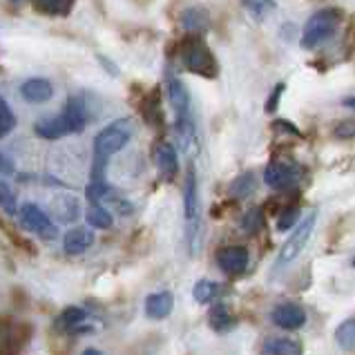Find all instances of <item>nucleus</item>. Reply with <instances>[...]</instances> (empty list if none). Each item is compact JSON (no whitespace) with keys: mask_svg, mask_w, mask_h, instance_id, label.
Masks as SVG:
<instances>
[{"mask_svg":"<svg viewBox=\"0 0 355 355\" xmlns=\"http://www.w3.org/2000/svg\"><path fill=\"white\" fill-rule=\"evenodd\" d=\"M36 135L43 137V139H58V137L72 135V132H69L63 114H60V116H49V119L38 121V123H36Z\"/></svg>","mask_w":355,"mask_h":355,"instance_id":"dca6fc26","label":"nucleus"},{"mask_svg":"<svg viewBox=\"0 0 355 355\" xmlns=\"http://www.w3.org/2000/svg\"><path fill=\"white\" fill-rule=\"evenodd\" d=\"M275 7V3H246V9H250V12H255L257 18H261L263 14L268 12V9Z\"/></svg>","mask_w":355,"mask_h":355,"instance_id":"2f4dec72","label":"nucleus"},{"mask_svg":"<svg viewBox=\"0 0 355 355\" xmlns=\"http://www.w3.org/2000/svg\"><path fill=\"white\" fill-rule=\"evenodd\" d=\"M85 311L83 309H78V306H69V309H65L63 313L58 315V320H56V329H60V331H72V329H76V327H80V324L85 322Z\"/></svg>","mask_w":355,"mask_h":355,"instance_id":"6ab92c4d","label":"nucleus"},{"mask_svg":"<svg viewBox=\"0 0 355 355\" xmlns=\"http://www.w3.org/2000/svg\"><path fill=\"white\" fill-rule=\"evenodd\" d=\"M72 0H43V3H36L38 12H45L49 16H67L72 12Z\"/></svg>","mask_w":355,"mask_h":355,"instance_id":"b1692460","label":"nucleus"},{"mask_svg":"<svg viewBox=\"0 0 355 355\" xmlns=\"http://www.w3.org/2000/svg\"><path fill=\"white\" fill-rule=\"evenodd\" d=\"M184 65L190 69V72L201 74V76H217V60L212 56L210 47L201 40L199 36H190L184 43Z\"/></svg>","mask_w":355,"mask_h":355,"instance_id":"7ed1b4c3","label":"nucleus"},{"mask_svg":"<svg viewBox=\"0 0 355 355\" xmlns=\"http://www.w3.org/2000/svg\"><path fill=\"white\" fill-rule=\"evenodd\" d=\"M87 224L94 228H110L112 226V212H107L101 206H92L87 210Z\"/></svg>","mask_w":355,"mask_h":355,"instance_id":"393cba45","label":"nucleus"},{"mask_svg":"<svg viewBox=\"0 0 355 355\" xmlns=\"http://www.w3.org/2000/svg\"><path fill=\"white\" fill-rule=\"evenodd\" d=\"M184 206H186V219H188V241L192 246V252H195L197 250V235H199V190H197L195 168H190L188 177H186Z\"/></svg>","mask_w":355,"mask_h":355,"instance_id":"39448f33","label":"nucleus"},{"mask_svg":"<svg viewBox=\"0 0 355 355\" xmlns=\"http://www.w3.org/2000/svg\"><path fill=\"white\" fill-rule=\"evenodd\" d=\"M132 137V128H130V121L121 119V121H114V123H110L107 128H103L96 135L94 139V155L96 159H107L116 155L119 150H123L128 146V141Z\"/></svg>","mask_w":355,"mask_h":355,"instance_id":"f03ea898","label":"nucleus"},{"mask_svg":"<svg viewBox=\"0 0 355 355\" xmlns=\"http://www.w3.org/2000/svg\"><path fill=\"white\" fill-rule=\"evenodd\" d=\"M315 221H318V217L311 215V217L304 219L295 230H293V235L284 241V246L279 248L277 263H282V266H284V263H291L293 259H297V255L304 250V246H306L313 228H315Z\"/></svg>","mask_w":355,"mask_h":355,"instance_id":"423d86ee","label":"nucleus"},{"mask_svg":"<svg viewBox=\"0 0 355 355\" xmlns=\"http://www.w3.org/2000/svg\"><path fill=\"white\" fill-rule=\"evenodd\" d=\"M20 221H23V226L29 232H34V235H40L45 239H52L56 235L54 224L49 221V217L34 204H25L20 208Z\"/></svg>","mask_w":355,"mask_h":355,"instance_id":"0eeeda50","label":"nucleus"},{"mask_svg":"<svg viewBox=\"0 0 355 355\" xmlns=\"http://www.w3.org/2000/svg\"><path fill=\"white\" fill-rule=\"evenodd\" d=\"M217 263L228 275H239L248 266V250L243 246H226L217 252Z\"/></svg>","mask_w":355,"mask_h":355,"instance_id":"1a4fd4ad","label":"nucleus"},{"mask_svg":"<svg viewBox=\"0 0 355 355\" xmlns=\"http://www.w3.org/2000/svg\"><path fill=\"white\" fill-rule=\"evenodd\" d=\"M336 342L344 351H355V318L340 324L336 331Z\"/></svg>","mask_w":355,"mask_h":355,"instance_id":"412c9836","label":"nucleus"},{"mask_svg":"<svg viewBox=\"0 0 355 355\" xmlns=\"http://www.w3.org/2000/svg\"><path fill=\"white\" fill-rule=\"evenodd\" d=\"M302 344L288 338H272L261 347V355H302Z\"/></svg>","mask_w":355,"mask_h":355,"instance_id":"f3484780","label":"nucleus"},{"mask_svg":"<svg viewBox=\"0 0 355 355\" xmlns=\"http://www.w3.org/2000/svg\"><path fill=\"white\" fill-rule=\"evenodd\" d=\"M20 94H23V98H27L29 103H45V101L52 98L54 89H52V83L45 78H29L23 83V87H20Z\"/></svg>","mask_w":355,"mask_h":355,"instance_id":"9b49d317","label":"nucleus"},{"mask_svg":"<svg viewBox=\"0 0 355 355\" xmlns=\"http://www.w3.org/2000/svg\"><path fill=\"white\" fill-rule=\"evenodd\" d=\"M297 215H300L297 206H286V208H284L279 212V219H277V230H288V228L295 226Z\"/></svg>","mask_w":355,"mask_h":355,"instance_id":"cd10ccee","label":"nucleus"},{"mask_svg":"<svg viewBox=\"0 0 355 355\" xmlns=\"http://www.w3.org/2000/svg\"><path fill=\"white\" fill-rule=\"evenodd\" d=\"M353 266H355V257H353Z\"/></svg>","mask_w":355,"mask_h":355,"instance_id":"e433bc0d","label":"nucleus"},{"mask_svg":"<svg viewBox=\"0 0 355 355\" xmlns=\"http://www.w3.org/2000/svg\"><path fill=\"white\" fill-rule=\"evenodd\" d=\"M206 25V18L204 14H199V12H188L184 16V27L190 29V32H197V29H201Z\"/></svg>","mask_w":355,"mask_h":355,"instance_id":"c756f323","label":"nucleus"},{"mask_svg":"<svg viewBox=\"0 0 355 355\" xmlns=\"http://www.w3.org/2000/svg\"><path fill=\"white\" fill-rule=\"evenodd\" d=\"M12 172H14V164L5 155H0V177H7V175H12Z\"/></svg>","mask_w":355,"mask_h":355,"instance_id":"473e14b6","label":"nucleus"},{"mask_svg":"<svg viewBox=\"0 0 355 355\" xmlns=\"http://www.w3.org/2000/svg\"><path fill=\"white\" fill-rule=\"evenodd\" d=\"M14 125H16V116L12 112V107H9L7 101L0 96V139L9 135V132L14 130Z\"/></svg>","mask_w":355,"mask_h":355,"instance_id":"bb28decb","label":"nucleus"},{"mask_svg":"<svg viewBox=\"0 0 355 355\" xmlns=\"http://www.w3.org/2000/svg\"><path fill=\"white\" fill-rule=\"evenodd\" d=\"M270 320L284 331H295V329H302L304 322H306V311H304L300 304L284 302V304H277V306L272 309Z\"/></svg>","mask_w":355,"mask_h":355,"instance_id":"6e6552de","label":"nucleus"},{"mask_svg":"<svg viewBox=\"0 0 355 355\" xmlns=\"http://www.w3.org/2000/svg\"><path fill=\"white\" fill-rule=\"evenodd\" d=\"M23 344H25L23 331L18 327H12L9 331H5L3 340H0V355H16Z\"/></svg>","mask_w":355,"mask_h":355,"instance_id":"aec40b11","label":"nucleus"},{"mask_svg":"<svg viewBox=\"0 0 355 355\" xmlns=\"http://www.w3.org/2000/svg\"><path fill=\"white\" fill-rule=\"evenodd\" d=\"M210 327L219 331V333H226L235 327V318H232V313L226 309V304H217V306H212L210 311Z\"/></svg>","mask_w":355,"mask_h":355,"instance_id":"a211bd4d","label":"nucleus"},{"mask_svg":"<svg viewBox=\"0 0 355 355\" xmlns=\"http://www.w3.org/2000/svg\"><path fill=\"white\" fill-rule=\"evenodd\" d=\"M172 306H175V297H172V293H168V291L155 293V295H150L146 300V315L150 320H164L172 313Z\"/></svg>","mask_w":355,"mask_h":355,"instance_id":"9d476101","label":"nucleus"},{"mask_svg":"<svg viewBox=\"0 0 355 355\" xmlns=\"http://www.w3.org/2000/svg\"><path fill=\"white\" fill-rule=\"evenodd\" d=\"M302 179V168L291 159H272L263 170V181L272 190H291Z\"/></svg>","mask_w":355,"mask_h":355,"instance_id":"20e7f679","label":"nucleus"},{"mask_svg":"<svg viewBox=\"0 0 355 355\" xmlns=\"http://www.w3.org/2000/svg\"><path fill=\"white\" fill-rule=\"evenodd\" d=\"M83 355H103V353L96 351V349H87V351H83Z\"/></svg>","mask_w":355,"mask_h":355,"instance_id":"c9c22d12","label":"nucleus"},{"mask_svg":"<svg viewBox=\"0 0 355 355\" xmlns=\"http://www.w3.org/2000/svg\"><path fill=\"white\" fill-rule=\"evenodd\" d=\"M168 96H170V103L175 107L177 119H190V96H188V89L184 87V83L177 78H170L168 80Z\"/></svg>","mask_w":355,"mask_h":355,"instance_id":"ddd939ff","label":"nucleus"},{"mask_svg":"<svg viewBox=\"0 0 355 355\" xmlns=\"http://www.w3.org/2000/svg\"><path fill=\"white\" fill-rule=\"evenodd\" d=\"M255 188H257V179H255V175H252V172H246V175H239V177L230 184V195H232V197H237V199H241V197H248Z\"/></svg>","mask_w":355,"mask_h":355,"instance_id":"4be33fe9","label":"nucleus"},{"mask_svg":"<svg viewBox=\"0 0 355 355\" xmlns=\"http://www.w3.org/2000/svg\"><path fill=\"white\" fill-rule=\"evenodd\" d=\"M338 25H340V12H336V9H322V12H315L306 20V25H304L302 47L315 49V47L324 45L333 34H336Z\"/></svg>","mask_w":355,"mask_h":355,"instance_id":"f257e3e1","label":"nucleus"},{"mask_svg":"<svg viewBox=\"0 0 355 355\" xmlns=\"http://www.w3.org/2000/svg\"><path fill=\"white\" fill-rule=\"evenodd\" d=\"M333 135L338 139H351L355 137V121H342V123L333 130Z\"/></svg>","mask_w":355,"mask_h":355,"instance_id":"7c9ffc66","label":"nucleus"},{"mask_svg":"<svg viewBox=\"0 0 355 355\" xmlns=\"http://www.w3.org/2000/svg\"><path fill=\"white\" fill-rule=\"evenodd\" d=\"M63 119L69 128V132H83L85 123H87V112H85V105L80 103V98H69L67 101V107L63 112Z\"/></svg>","mask_w":355,"mask_h":355,"instance_id":"2eb2a0df","label":"nucleus"},{"mask_svg":"<svg viewBox=\"0 0 355 355\" xmlns=\"http://www.w3.org/2000/svg\"><path fill=\"white\" fill-rule=\"evenodd\" d=\"M110 192V188L103 184V181H94V184H89L87 186V190H85V195H87V199L92 201V206H98L101 204V199H103L105 195Z\"/></svg>","mask_w":355,"mask_h":355,"instance_id":"c85d7f7f","label":"nucleus"},{"mask_svg":"<svg viewBox=\"0 0 355 355\" xmlns=\"http://www.w3.org/2000/svg\"><path fill=\"white\" fill-rule=\"evenodd\" d=\"M63 243L69 255H80V252H85L94 243V232L87 228H74L65 235Z\"/></svg>","mask_w":355,"mask_h":355,"instance_id":"4468645a","label":"nucleus"},{"mask_svg":"<svg viewBox=\"0 0 355 355\" xmlns=\"http://www.w3.org/2000/svg\"><path fill=\"white\" fill-rule=\"evenodd\" d=\"M221 293L219 284L217 282H210V279H201L195 284V291H192V295L199 304H208L212 300H217V295Z\"/></svg>","mask_w":355,"mask_h":355,"instance_id":"5701e85b","label":"nucleus"},{"mask_svg":"<svg viewBox=\"0 0 355 355\" xmlns=\"http://www.w3.org/2000/svg\"><path fill=\"white\" fill-rule=\"evenodd\" d=\"M155 161H157V168L161 172L164 179H172L177 175L179 170V161H177V152L170 144H159L155 150Z\"/></svg>","mask_w":355,"mask_h":355,"instance_id":"f8f14e48","label":"nucleus"},{"mask_svg":"<svg viewBox=\"0 0 355 355\" xmlns=\"http://www.w3.org/2000/svg\"><path fill=\"white\" fill-rule=\"evenodd\" d=\"M0 210L5 215H16V195L7 181H0Z\"/></svg>","mask_w":355,"mask_h":355,"instance_id":"a878e982","label":"nucleus"},{"mask_svg":"<svg viewBox=\"0 0 355 355\" xmlns=\"http://www.w3.org/2000/svg\"><path fill=\"white\" fill-rule=\"evenodd\" d=\"M344 105H347V107H353V110H355V96H351V98H344Z\"/></svg>","mask_w":355,"mask_h":355,"instance_id":"f704fd0d","label":"nucleus"},{"mask_svg":"<svg viewBox=\"0 0 355 355\" xmlns=\"http://www.w3.org/2000/svg\"><path fill=\"white\" fill-rule=\"evenodd\" d=\"M282 92H284V85L279 83V85L275 87V92H272V96L268 98V105H266V110H268V112H272V110L277 107V98L282 96Z\"/></svg>","mask_w":355,"mask_h":355,"instance_id":"72a5a7b5","label":"nucleus"}]
</instances>
